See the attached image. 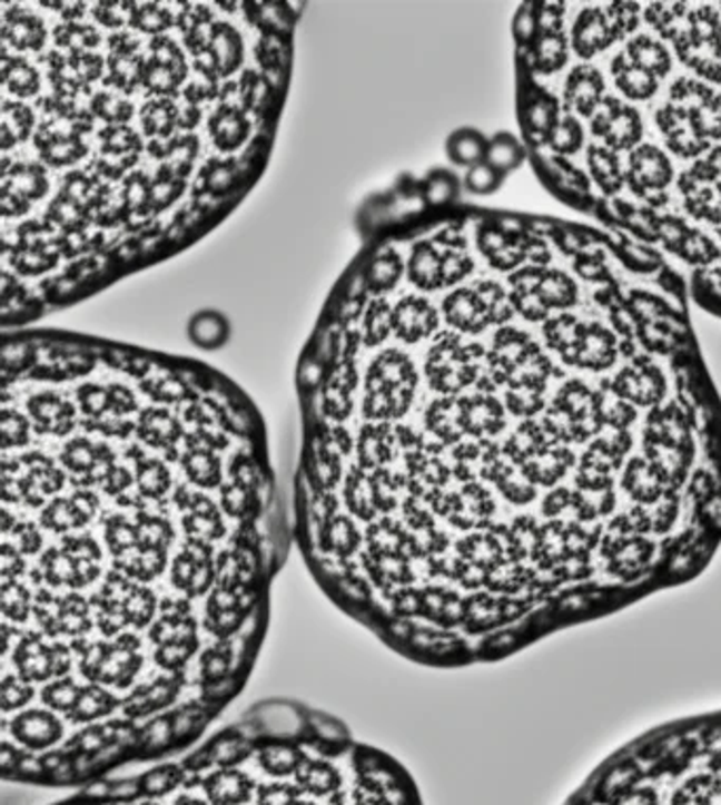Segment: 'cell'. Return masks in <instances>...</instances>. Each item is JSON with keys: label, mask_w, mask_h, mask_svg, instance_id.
Segmentation results:
<instances>
[{"label": "cell", "mask_w": 721, "mask_h": 805, "mask_svg": "<svg viewBox=\"0 0 721 805\" xmlns=\"http://www.w3.org/2000/svg\"><path fill=\"white\" fill-rule=\"evenodd\" d=\"M0 422L2 778L189 750L255 673L284 560L255 403L192 359L20 331Z\"/></svg>", "instance_id": "1"}, {"label": "cell", "mask_w": 721, "mask_h": 805, "mask_svg": "<svg viewBox=\"0 0 721 805\" xmlns=\"http://www.w3.org/2000/svg\"><path fill=\"white\" fill-rule=\"evenodd\" d=\"M2 321L208 236L265 173L290 2L0 4Z\"/></svg>", "instance_id": "2"}, {"label": "cell", "mask_w": 721, "mask_h": 805, "mask_svg": "<svg viewBox=\"0 0 721 805\" xmlns=\"http://www.w3.org/2000/svg\"><path fill=\"white\" fill-rule=\"evenodd\" d=\"M565 805H721V710L675 718L636 736Z\"/></svg>", "instance_id": "3"}, {"label": "cell", "mask_w": 721, "mask_h": 805, "mask_svg": "<svg viewBox=\"0 0 721 805\" xmlns=\"http://www.w3.org/2000/svg\"><path fill=\"white\" fill-rule=\"evenodd\" d=\"M591 130L603 140V147L615 153L629 151L635 149L643 138V121L639 110L620 102L614 96H605L591 117Z\"/></svg>", "instance_id": "4"}, {"label": "cell", "mask_w": 721, "mask_h": 805, "mask_svg": "<svg viewBox=\"0 0 721 805\" xmlns=\"http://www.w3.org/2000/svg\"><path fill=\"white\" fill-rule=\"evenodd\" d=\"M679 192L685 199V208L692 217L721 225V194L718 192V173L709 159H700L688 173L679 176Z\"/></svg>", "instance_id": "5"}, {"label": "cell", "mask_w": 721, "mask_h": 805, "mask_svg": "<svg viewBox=\"0 0 721 805\" xmlns=\"http://www.w3.org/2000/svg\"><path fill=\"white\" fill-rule=\"evenodd\" d=\"M626 180L636 196L650 197L662 194L673 180V166L669 155L654 145H639L629 157Z\"/></svg>", "instance_id": "6"}, {"label": "cell", "mask_w": 721, "mask_h": 805, "mask_svg": "<svg viewBox=\"0 0 721 805\" xmlns=\"http://www.w3.org/2000/svg\"><path fill=\"white\" fill-rule=\"evenodd\" d=\"M618 344L614 333L601 327L599 323H586L584 335L580 344L573 350L570 361L565 367L573 370L591 371V373H603L614 370L618 363Z\"/></svg>", "instance_id": "7"}, {"label": "cell", "mask_w": 721, "mask_h": 805, "mask_svg": "<svg viewBox=\"0 0 721 805\" xmlns=\"http://www.w3.org/2000/svg\"><path fill=\"white\" fill-rule=\"evenodd\" d=\"M656 124L666 140V147L678 157L692 159L709 149V143L700 136L690 112L679 109L671 102L658 110Z\"/></svg>", "instance_id": "8"}, {"label": "cell", "mask_w": 721, "mask_h": 805, "mask_svg": "<svg viewBox=\"0 0 721 805\" xmlns=\"http://www.w3.org/2000/svg\"><path fill=\"white\" fill-rule=\"evenodd\" d=\"M603 91H605L603 75L593 65L575 66L563 88L565 112L580 115V117H593L605 98Z\"/></svg>", "instance_id": "9"}, {"label": "cell", "mask_w": 721, "mask_h": 805, "mask_svg": "<svg viewBox=\"0 0 721 805\" xmlns=\"http://www.w3.org/2000/svg\"><path fill=\"white\" fill-rule=\"evenodd\" d=\"M49 805H145L134 776H108Z\"/></svg>", "instance_id": "10"}, {"label": "cell", "mask_w": 721, "mask_h": 805, "mask_svg": "<svg viewBox=\"0 0 721 805\" xmlns=\"http://www.w3.org/2000/svg\"><path fill=\"white\" fill-rule=\"evenodd\" d=\"M476 244L483 257L487 259L495 269H514L525 262L530 244L523 236L510 234L502 227L495 225H481L476 232Z\"/></svg>", "instance_id": "11"}, {"label": "cell", "mask_w": 721, "mask_h": 805, "mask_svg": "<svg viewBox=\"0 0 721 805\" xmlns=\"http://www.w3.org/2000/svg\"><path fill=\"white\" fill-rule=\"evenodd\" d=\"M618 41L608 11L584 9L573 23L572 45L582 60H591Z\"/></svg>", "instance_id": "12"}, {"label": "cell", "mask_w": 721, "mask_h": 805, "mask_svg": "<svg viewBox=\"0 0 721 805\" xmlns=\"http://www.w3.org/2000/svg\"><path fill=\"white\" fill-rule=\"evenodd\" d=\"M570 43L561 26H542V35L533 47V66L542 75H552L567 65Z\"/></svg>", "instance_id": "13"}, {"label": "cell", "mask_w": 721, "mask_h": 805, "mask_svg": "<svg viewBox=\"0 0 721 805\" xmlns=\"http://www.w3.org/2000/svg\"><path fill=\"white\" fill-rule=\"evenodd\" d=\"M612 75L618 89L631 100H650L656 94L660 84L656 77L633 65L624 51L612 60Z\"/></svg>", "instance_id": "14"}, {"label": "cell", "mask_w": 721, "mask_h": 805, "mask_svg": "<svg viewBox=\"0 0 721 805\" xmlns=\"http://www.w3.org/2000/svg\"><path fill=\"white\" fill-rule=\"evenodd\" d=\"M624 53L629 56V60L633 65L639 66L645 72H650L652 77H656L658 81L664 79L671 72V66H673L669 49L656 39L648 37V35H639L635 39H631L626 45V49H624Z\"/></svg>", "instance_id": "15"}, {"label": "cell", "mask_w": 721, "mask_h": 805, "mask_svg": "<svg viewBox=\"0 0 721 805\" xmlns=\"http://www.w3.org/2000/svg\"><path fill=\"white\" fill-rule=\"evenodd\" d=\"M584 328H586V323H582L573 314H559V316L549 318L544 323L546 344H549V348L554 350L561 356L563 365H567L573 350L580 344V340L584 335Z\"/></svg>", "instance_id": "16"}, {"label": "cell", "mask_w": 721, "mask_h": 805, "mask_svg": "<svg viewBox=\"0 0 721 805\" xmlns=\"http://www.w3.org/2000/svg\"><path fill=\"white\" fill-rule=\"evenodd\" d=\"M535 291L549 310H567L577 304V284L561 269L542 267Z\"/></svg>", "instance_id": "17"}, {"label": "cell", "mask_w": 721, "mask_h": 805, "mask_svg": "<svg viewBox=\"0 0 721 805\" xmlns=\"http://www.w3.org/2000/svg\"><path fill=\"white\" fill-rule=\"evenodd\" d=\"M586 164H589L594 183L601 187V192L605 196H615L622 189L626 176L622 175L618 153L608 147L591 145L586 151Z\"/></svg>", "instance_id": "18"}, {"label": "cell", "mask_w": 721, "mask_h": 805, "mask_svg": "<svg viewBox=\"0 0 721 805\" xmlns=\"http://www.w3.org/2000/svg\"><path fill=\"white\" fill-rule=\"evenodd\" d=\"M187 333L197 348L218 350L227 344L231 328L223 314L208 310L192 316Z\"/></svg>", "instance_id": "19"}, {"label": "cell", "mask_w": 721, "mask_h": 805, "mask_svg": "<svg viewBox=\"0 0 721 805\" xmlns=\"http://www.w3.org/2000/svg\"><path fill=\"white\" fill-rule=\"evenodd\" d=\"M488 140L476 130L453 131L446 140V155L453 164L472 168L487 159Z\"/></svg>", "instance_id": "20"}, {"label": "cell", "mask_w": 721, "mask_h": 805, "mask_svg": "<svg viewBox=\"0 0 721 805\" xmlns=\"http://www.w3.org/2000/svg\"><path fill=\"white\" fill-rule=\"evenodd\" d=\"M485 161L493 170L506 176L523 166L525 149L512 134H497V136H493L488 140L487 159Z\"/></svg>", "instance_id": "21"}, {"label": "cell", "mask_w": 721, "mask_h": 805, "mask_svg": "<svg viewBox=\"0 0 721 805\" xmlns=\"http://www.w3.org/2000/svg\"><path fill=\"white\" fill-rule=\"evenodd\" d=\"M559 105L549 94H540L530 105V134L540 145H549L552 130L559 124Z\"/></svg>", "instance_id": "22"}, {"label": "cell", "mask_w": 721, "mask_h": 805, "mask_svg": "<svg viewBox=\"0 0 721 805\" xmlns=\"http://www.w3.org/2000/svg\"><path fill=\"white\" fill-rule=\"evenodd\" d=\"M549 147L559 155H573L584 147V128L575 115L565 112L549 138Z\"/></svg>", "instance_id": "23"}, {"label": "cell", "mask_w": 721, "mask_h": 805, "mask_svg": "<svg viewBox=\"0 0 721 805\" xmlns=\"http://www.w3.org/2000/svg\"><path fill=\"white\" fill-rule=\"evenodd\" d=\"M715 91L709 88L707 84H702L700 79H685L681 77L673 86H671V105H675L685 112H694L702 107Z\"/></svg>", "instance_id": "24"}, {"label": "cell", "mask_w": 721, "mask_h": 805, "mask_svg": "<svg viewBox=\"0 0 721 805\" xmlns=\"http://www.w3.org/2000/svg\"><path fill=\"white\" fill-rule=\"evenodd\" d=\"M692 121L700 131V136L709 140H721V94H713L702 107L694 110Z\"/></svg>", "instance_id": "25"}, {"label": "cell", "mask_w": 721, "mask_h": 805, "mask_svg": "<svg viewBox=\"0 0 721 805\" xmlns=\"http://www.w3.org/2000/svg\"><path fill=\"white\" fill-rule=\"evenodd\" d=\"M502 180H504V176L500 175L497 170H493L487 161L467 168L466 176H464V185H466L467 192L474 196L495 194L502 187Z\"/></svg>", "instance_id": "26"}, {"label": "cell", "mask_w": 721, "mask_h": 805, "mask_svg": "<svg viewBox=\"0 0 721 805\" xmlns=\"http://www.w3.org/2000/svg\"><path fill=\"white\" fill-rule=\"evenodd\" d=\"M425 199L432 206H445L453 197L457 196V180L448 173H434L425 183Z\"/></svg>", "instance_id": "27"}, {"label": "cell", "mask_w": 721, "mask_h": 805, "mask_svg": "<svg viewBox=\"0 0 721 805\" xmlns=\"http://www.w3.org/2000/svg\"><path fill=\"white\" fill-rule=\"evenodd\" d=\"M636 11H639V7L633 2H618L608 9V18L614 26L618 41H622L624 37H629L635 30L636 23H639Z\"/></svg>", "instance_id": "28"}, {"label": "cell", "mask_w": 721, "mask_h": 805, "mask_svg": "<svg viewBox=\"0 0 721 805\" xmlns=\"http://www.w3.org/2000/svg\"><path fill=\"white\" fill-rule=\"evenodd\" d=\"M683 255L692 263H711L720 253L707 236L690 232L688 236H683Z\"/></svg>", "instance_id": "29"}, {"label": "cell", "mask_w": 721, "mask_h": 805, "mask_svg": "<svg viewBox=\"0 0 721 805\" xmlns=\"http://www.w3.org/2000/svg\"><path fill=\"white\" fill-rule=\"evenodd\" d=\"M709 164L715 168V173H718V192L721 194V147H715L713 151L709 153Z\"/></svg>", "instance_id": "30"}, {"label": "cell", "mask_w": 721, "mask_h": 805, "mask_svg": "<svg viewBox=\"0 0 721 805\" xmlns=\"http://www.w3.org/2000/svg\"><path fill=\"white\" fill-rule=\"evenodd\" d=\"M713 56H715V60L721 65V28L720 35H718V39H715V45H713Z\"/></svg>", "instance_id": "31"}]
</instances>
